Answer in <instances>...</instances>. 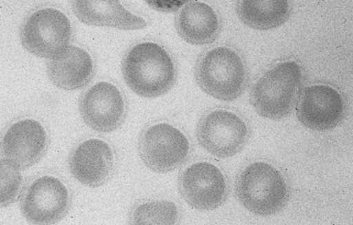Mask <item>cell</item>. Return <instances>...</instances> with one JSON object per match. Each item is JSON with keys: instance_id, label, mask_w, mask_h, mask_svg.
<instances>
[{"instance_id": "7c38bea8", "label": "cell", "mask_w": 353, "mask_h": 225, "mask_svg": "<svg viewBox=\"0 0 353 225\" xmlns=\"http://www.w3.org/2000/svg\"><path fill=\"white\" fill-rule=\"evenodd\" d=\"M73 177L82 184L99 187L104 184L114 171V157L105 140H84L72 153L69 160Z\"/></svg>"}, {"instance_id": "5b68a950", "label": "cell", "mask_w": 353, "mask_h": 225, "mask_svg": "<svg viewBox=\"0 0 353 225\" xmlns=\"http://www.w3.org/2000/svg\"><path fill=\"white\" fill-rule=\"evenodd\" d=\"M72 35L70 20L52 8L40 10L23 25L20 38L24 48L39 58L52 60L69 47Z\"/></svg>"}, {"instance_id": "52a82bcc", "label": "cell", "mask_w": 353, "mask_h": 225, "mask_svg": "<svg viewBox=\"0 0 353 225\" xmlns=\"http://www.w3.org/2000/svg\"><path fill=\"white\" fill-rule=\"evenodd\" d=\"M199 144L212 156L228 158L239 153L250 138V130L237 115L225 109L209 112L196 128Z\"/></svg>"}, {"instance_id": "8992f818", "label": "cell", "mask_w": 353, "mask_h": 225, "mask_svg": "<svg viewBox=\"0 0 353 225\" xmlns=\"http://www.w3.org/2000/svg\"><path fill=\"white\" fill-rule=\"evenodd\" d=\"M139 155L145 165L158 173L176 170L184 164L190 153L188 138L179 129L168 123L147 128L141 136Z\"/></svg>"}, {"instance_id": "30bf717a", "label": "cell", "mask_w": 353, "mask_h": 225, "mask_svg": "<svg viewBox=\"0 0 353 225\" xmlns=\"http://www.w3.org/2000/svg\"><path fill=\"white\" fill-rule=\"evenodd\" d=\"M345 104L341 94L328 85L305 88L296 104L300 122L313 131H325L336 128L343 120Z\"/></svg>"}, {"instance_id": "ffe728a7", "label": "cell", "mask_w": 353, "mask_h": 225, "mask_svg": "<svg viewBox=\"0 0 353 225\" xmlns=\"http://www.w3.org/2000/svg\"><path fill=\"white\" fill-rule=\"evenodd\" d=\"M152 9L163 13H172L179 10L192 0H144Z\"/></svg>"}, {"instance_id": "9a60e30c", "label": "cell", "mask_w": 353, "mask_h": 225, "mask_svg": "<svg viewBox=\"0 0 353 225\" xmlns=\"http://www.w3.org/2000/svg\"><path fill=\"white\" fill-rule=\"evenodd\" d=\"M47 72L56 87L74 91L90 82L94 74V63L90 54L85 50L69 46L57 58L50 60Z\"/></svg>"}, {"instance_id": "2e32d148", "label": "cell", "mask_w": 353, "mask_h": 225, "mask_svg": "<svg viewBox=\"0 0 353 225\" xmlns=\"http://www.w3.org/2000/svg\"><path fill=\"white\" fill-rule=\"evenodd\" d=\"M176 30L190 44L208 45L213 43L219 35V19L209 5L191 3L186 5L176 17Z\"/></svg>"}, {"instance_id": "8fae6325", "label": "cell", "mask_w": 353, "mask_h": 225, "mask_svg": "<svg viewBox=\"0 0 353 225\" xmlns=\"http://www.w3.org/2000/svg\"><path fill=\"white\" fill-rule=\"evenodd\" d=\"M79 111L85 124L99 132L116 130L125 116V103L121 91L112 83L99 82L82 96Z\"/></svg>"}, {"instance_id": "e0dca14e", "label": "cell", "mask_w": 353, "mask_h": 225, "mask_svg": "<svg viewBox=\"0 0 353 225\" xmlns=\"http://www.w3.org/2000/svg\"><path fill=\"white\" fill-rule=\"evenodd\" d=\"M238 14L241 21L257 31H270L284 25L290 16L288 0H241Z\"/></svg>"}, {"instance_id": "4fadbf2b", "label": "cell", "mask_w": 353, "mask_h": 225, "mask_svg": "<svg viewBox=\"0 0 353 225\" xmlns=\"http://www.w3.org/2000/svg\"><path fill=\"white\" fill-rule=\"evenodd\" d=\"M48 136L43 125L35 120L27 119L12 125L3 139L6 158L20 170L37 164L44 155Z\"/></svg>"}, {"instance_id": "d6986e66", "label": "cell", "mask_w": 353, "mask_h": 225, "mask_svg": "<svg viewBox=\"0 0 353 225\" xmlns=\"http://www.w3.org/2000/svg\"><path fill=\"white\" fill-rule=\"evenodd\" d=\"M20 169L4 158L1 160V206L12 204L21 184Z\"/></svg>"}, {"instance_id": "277c9868", "label": "cell", "mask_w": 353, "mask_h": 225, "mask_svg": "<svg viewBox=\"0 0 353 225\" xmlns=\"http://www.w3.org/2000/svg\"><path fill=\"white\" fill-rule=\"evenodd\" d=\"M201 89L225 102L239 99L245 92L248 73L241 56L227 47H217L204 54L195 69Z\"/></svg>"}, {"instance_id": "3957f363", "label": "cell", "mask_w": 353, "mask_h": 225, "mask_svg": "<svg viewBox=\"0 0 353 225\" xmlns=\"http://www.w3.org/2000/svg\"><path fill=\"white\" fill-rule=\"evenodd\" d=\"M235 193L248 211L262 217L279 213L289 200L284 177L265 162H253L244 169L235 182Z\"/></svg>"}, {"instance_id": "9c48e42d", "label": "cell", "mask_w": 353, "mask_h": 225, "mask_svg": "<svg viewBox=\"0 0 353 225\" xmlns=\"http://www.w3.org/2000/svg\"><path fill=\"white\" fill-rule=\"evenodd\" d=\"M70 204V193L64 184L54 177L46 175L27 187L21 200V210L28 222L51 224L64 217Z\"/></svg>"}, {"instance_id": "ac0fdd59", "label": "cell", "mask_w": 353, "mask_h": 225, "mask_svg": "<svg viewBox=\"0 0 353 225\" xmlns=\"http://www.w3.org/2000/svg\"><path fill=\"white\" fill-rule=\"evenodd\" d=\"M180 211L172 202L161 200L143 203L135 208L132 221L135 224H174Z\"/></svg>"}, {"instance_id": "6da1fadb", "label": "cell", "mask_w": 353, "mask_h": 225, "mask_svg": "<svg viewBox=\"0 0 353 225\" xmlns=\"http://www.w3.org/2000/svg\"><path fill=\"white\" fill-rule=\"evenodd\" d=\"M123 75L134 93L143 98H154L171 89L176 70L165 50L157 43L145 42L128 52L123 63Z\"/></svg>"}, {"instance_id": "ba28073f", "label": "cell", "mask_w": 353, "mask_h": 225, "mask_svg": "<svg viewBox=\"0 0 353 225\" xmlns=\"http://www.w3.org/2000/svg\"><path fill=\"white\" fill-rule=\"evenodd\" d=\"M179 190L185 201L202 211H213L227 200L228 185L220 169L209 162L188 167L179 178Z\"/></svg>"}, {"instance_id": "7a4b0ae2", "label": "cell", "mask_w": 353, "mask_h": 225, "mask_svg": "<svg viewBox=\"0 0 353 225\" xmlns=\"http://www.w3.org/2000/svg\"><path fill=\"white\" fill-rule=\"evenodd\" d=\"M303 80L302 68L297 63H279L255 82L250 94L251 104L264 118L284 119L297 104Z\"/></svg>"}, {"instance_id": "5bb4252c", "label": "cell", "mask_w": 353, "mask_h": 225, "mask_svg": "<svg viewBox=\"0 0 353 225\" xmlns=\"http://www.w3.org/2000/svg\"><path fill=\"white\" fill-rule=\"evenodd\" d=\"M74 14L82 23L121 30L143 29L147 22L129 12L120 0H71Z\"/></svg>"}]
</instances>
